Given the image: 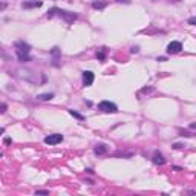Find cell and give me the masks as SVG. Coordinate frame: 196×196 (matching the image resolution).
Wrapping results in <instances>:
<instances>
[{
    "label": "cell",
    "mask_w": 196,
    "mask_h": 196,
    "mask_svg": "<svg viewBox=\"0 0 196 196\" xmlns=\"http://www.w3.org/2000/svg\"><path fill=\"white\" fill-rule=\"evenodd\" d=\"M35 193H37V195H49V192H48V190H37Z\"/></svg>",
    "instance_id": "16"
},
{
    "label": "cell",
    "mask_w": 196,
    "mask_h": 196,
    "mask_svg": "<svg viewBox=\"0 0 196 196\" xmlns=\"http://www.w3.org/2000/svg\"><path fill=\"white\" fill-rule=\"evenodd\" d=\"M63 141V135L60 133H52V135H48L45 138V143L49 144V146H55V144H60Z\"/></svg>",
    "instance_id": "4"
},
{
    "label": "cell",
    "mask_w": 196,
    "mask_h": 196,
    "mask_svg": "<svg viewBox=\"0 0 196 196\" xmlns=\"http://www.w3.org/2000/svg\"><path fill=\"white\" fill-rule=\"evenodd\" d=\"M55 14H57L58 17H61L63 20H66L68 23H72L74 20L78 18V14L69 13V11H63V9H60V8H52L51 11H48V17H54Z\"/></svg>",
    "instance_id": "2"
},
{
    "label": "cell",
    "mask_w": 196,
    "mask_h": 196,
    "mask_svg": "<svg viewBox=\"0 0 196 196\" xmlns=\"http://www.w3.org/2000/svg\"><path fill=\"white\" fill-rule=\"evenodd\" d=\"M118 2H123V0H118Z\"/></svg>",
    "instance_id": "22"
},
{
    "label": "cell",
    "mask_w": 196,
    "mask_h": 196,
    "mask_svg": "<svg viewBox=\"0 0 196 196\" xmlns=\"http://www.w3.org/2000/svg\"><path fill=\"white\" fill-rule=\"evenodd\" d=\"M190 129H196V124H190Z\"/></svg>",
    "instance_id": "21"
},
{
    "label": "cell",
    "mask_w": 196,
    "mask_h": 196,
    "mask_svg": "<svg viewBox=\"0 0 196 196\" xmlns=\"http://www.w3.org/2000/svg\"><path fill=\"white\" fill-rule=\"evenodd\" d=\"M184 146L182 144H179V143H176V144H173V149H182Z\"/></svg>",
    "instance_id": "17"
},
{
    "label": "cell",
    "mask_w": 196,
    "mask_h": 196,
    "mask_svg": "<svg viewBox=\"0 0 196 196\" xmlns=\"http://www.w3.org/2000/svg\"><path fill=\"white\" fill-rule=\"evenodd\" d=\"M97 57H98V60L100 61H103L104 58H106V48H100L97 51Z\"/></svg>",
    "instance_id": "13"
},
{
    "label": "cell",
    "mask_w": 196,
    "mask_h": 196,
    "mask_svg": "<svg viewBox=\"0 0 196 196\" xmlns=\"http://www.w3.org/2000/svg\"><path fill=\"white\" fill-rule=\"evenodd\" d=\"M94 152H95L97 155H104L106 152H107V147H106L104 144H98V146L94 149Z\"/></svg>",
    "instance_id": "10"
},
{
    "label": "cell",
    "mask_w": 196,
    "mask_h": 196,
    "mask_svg": "<svg viewBox=\"0 0 196 196\" xmlns=\"http://www.w3.org/2000/svg\"><path fill=\"white\" fill-rule=\"evenodd\" d=\"M5 144H6V146L11 144V139H9V138H5Z\"/></svg>",
    "instance_id": "20"
},
{
    "label": "cell",
    "mask_w": 196,
    "mask_h": 196,
    "mask_svg": "<svg viewBox=\"0 0 196 196\" xmlns=\"http://www.w3.org/2000/svg\"><path fill=\"white\" fill-rule=\"evenodd\" d=\"M37 98L41 101H48V100H52L54 98V94H40V95H37Z\"/></svg>",
    "instance_id": "12"
},
{
    "label": "cell",
    "mask_w": 196,
    "mask_h": 196,
    "mask_svg": "<svg viewBox=\"0 0 196 196\" xmlns=\"http://www.w3.org/2000/svg\"><path fill=\"white\" fill-rule=\"evenodd\" d=\"M94 80H95L94 72H91V71H84L83 72V84L84 86H92Z\"/></svg>",
    "instance_id": "5"
},
{
    "label": "cell",
    "mask_w": 196,
    "mask_h": 196,
    "mask_svg": "<svg viewBox=\"0 0 196 196\" xmlns=\"http://www.w3.org/2000/svg\"><path fill=\"white\" fill-rule=\"evenodd\" d=\"M51 54H52V57H54V63H52V64H54V66H58L57 61H58V58H60V49H58V48H54V49L51 51Z\"/></svg>",
    "instance_id": "9"
},
{
    "label": "cell",
    "mask_w": 196,
    "mask_h": 196,
    "mask_svg": "<svg viewBox=\"0 0 196 196\" xmlns=\"http://www.w3.org/2000/svg\"><path fill=\"white\" fill-rule=\"evenodd\" d=\"M14 48H15V55H17V58H18L20 61H23V63H25V61H29L31 46L28 45V43L18 40V41L14 43Z\"/></svg>",
    "instance_id": "1"
},
{
    "label": "cell",
    "mask_w": 196,
    "mask_h": 196,
    "mask_svg": "<svg viewBox=\"0 0 196 196\" xmlns=\"http://www.w3.org/2000/svg\"><path fill=\"white\" fill-rule=\"evenodd\" d=\"M181 49H182L181 41H172V43H169V46H167V52L169 54H178V52H181Z\"/></svg>",
    "instance_id": "6"
},
{
    "label": "cell",
    "mask_w": 196,
    "mask_h": 196,
    "mask_svg": "<svg viewBox=\"0 0 196 196\" xmlns=\"http://www.w3.org/2000/svg\"><path fill=\"white\" fill-rule=\"evenodd\" d=\"M130 52H132V54H136V52H138V46H133L132 49H130Z\"/></svg>",
    "instance_id": "18"
},
{
    "label": "cell",
    "mask_w": 196,
    "mask_h": 196,
    "mask_svg": "<svg viewBox=\"0 0 196 196\" xmlns=\"http://www.w3.org/2000/svg\"><path fill=\"white\" fill-rule=\"evenodd\" d=\"M0 112H2V113H5V112H6V104H5V103L2 104V111H0Z\"/></svg>",
    "instance_id": "19"
},
{
    "label": "cell",
    "mask_w": 196,
    "mask_h": 196,
    "mask_svg": "<svg viewBox=\"0 0 196 196\" xmlns=\"http://www.w3.org/2000/svg\"><path fill=\"white\" fill-rule=\"evenodd\" d=\"M98 111H101L104 113H115V112H118V107L113 103H111V101L103 100L100 104H98Z\"/></svg>",
    "instance_id": "3"
},
{
    "label": "cell",
    "mask_w": 196,
    "mask_h": 196,
    "mask_svg": "<svg viewBox=\"0 0 196 196\" xmlns=\"http://www.w3.org/2000/svg\"><path fill=\"white\" fill-rule=\"evenodd\" d=\"M69 113L74 116V118H77V119H80V121H84V116L81 115V113H78V112H75V111H69Z\"/></svg>",
    "instance_id": "14"
},
{
    "label": "cell",
    "mask_w": 196,
    "mask_h": 196,
    "mask_svg": "<svg viewBox=\"0 0 196 196\" xmlns=\"http://www.w3.org/2000/svg\"><path fill=\"white\" fill-rule=\"evenodd\" d=\"M152 161H153L156 166H164L166 164V158L162 156V153H159L158 150L153 153V156H152Z\"/></svg>",
    "instance_id": "7"
},
{
    "label": "cell",
    "mask_w": 196,
    "mask_h": 196,
    "mask_svg": "<svg viewBox=\"0 0 196 196\" xmlns=\"http://www.w3.org/2000/svg\"><path fill=\"white\" fill-rule=\"evenodd\" d=\"M107 6V3L106 2H100V0H95V2L92 3V8L94 9H104Z\"/></svg>",
    "instance_id": "11"
},
{
    "label": "cell",
    "mask_w": 196,
    "mask_h": 196,
    "mask_svg": "<svg viewBox=\"0 0 196 196\" xmlns=\"http://www.w3.org/2000/svg\"><path fill=\"white\" fill-rule=\"evenodd\" d=\"M189 25L196 26V17H190V18H189Z\"/></svg>",
    "instance_id": "15"
},
{
    "label": "cell",
    "mask_w": 196,
    "mask_h": 196,
    "mask_svg": "<svg viewBox=\"0 0 196 196\" xmlns=\"http://www.w3.org/2000/svg\"><path fill=\"white\" fill-rule=\"evenodd\" d=\"M25 9H29V8H40L41 6V2H37V0H32V2H23L21 3Z\"/></svg>",
    "instance_id": "8"
}]
</instances>
